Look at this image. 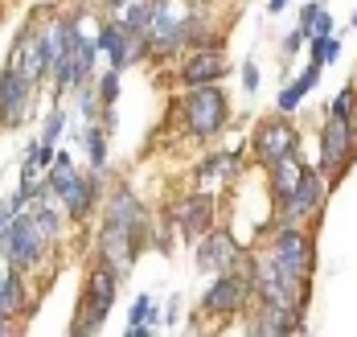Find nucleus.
Masks as SVG:
<instances>
[{"label":"nucleus","mask_w":357,"mask_h":337,"mask_svg":"<svg viewBox=\"0 0 357 337\" xmlns=\"http://www.w3.org/2000/svg\"><path fill=\"white\" fill-rule=\"evenodd\" d=\"M99 99H103V107H115V99H119V70H111V75L99 78Z\"/></svg>","instance_id":"26"},{"label":"nucleus","mask_w":357,"mask_h":337,"mask_svg":"<svg viewBox=\"0 0 357 337\" xmlns=\"http://www.w3.org/2000/svg\"><path fill=\"white\" fill-rule=\"evenodd\" d=\"M243 87H247V91H255V87H259V70H255V62H247V66H243Z\"/></svg>","instance_id":"31"},{"label":"nucleus","mask_w":357,"mask_h":337,"mask_svg":"<svg viewBox=\"0 0 357 337\" xmlns=\"http://www.w3.org/2000/svg\"><path fill=\"white\" fill-rule=\"evenodd\" d=\"M226 75V54L222 45H210V50H193V58L181 66V78L189 87H202V82H218Z\"/></svg>","instance_id":"16"},{"label":"nucleus","mask_w":357,"mask_h":337,"mask_svg":"<svg viewBox=\"0 0 357 337\" xmlns=\"http://www.w3.org/2000/svg\"><path fill=\"white\" fill-rule=\"evenodd\" d=\"M4 70H13V75L29 78L37 82L41 75H50V54H45V33H33V29H25L17 45H13V54H8V66Z\"/></svg>","instance_id":"11"},{"label":"nucleus","mask_w":357,"mask_h":337,"mask_svg":"<svg viewBox=\"0 0 357 337\" xmlns=\"http://www.w3.org/2000/svg\"><path fill=\"white\" fill-rule=\"evenodd\" d=\"M13 214H17V210H13V206H0V234H4V230H8V223H13Z\"/></svg>","instance_id":"33"},{"label":"nucleus","mask_w":357,"mask_h":337,"mask_svg":"<svg viewBox=\"0 0 357 337\" xmlns=\"http://www.w3.org/2000/svg\"><path fill=\"white\" fill-rule=\"evenodd\" d=\"M107 13L111 21L123 25V29H144L148 13H152V0H107Z\"/></svg>","instance_id":"20"},{"label":"nucleus","mask_w":357,"mask_h":337,"mask_svg":"<svg viewBox=\"0 0 357 337\" xmlns=\"http://www.w3.org/2000/svg\"><path fill=\"white\" fill-rule=\"evenodd\" d=\"M304 313L300 308H280V304H263V313L255 317V334L259 337H287V334H300L304 325Z\"/></svg>","instance_id":"17"},{"label":"nucleus","mask_w":357,"mask_h":337,"mask_svg":"<svg viewBox=\"0 0 357 337\" xmlns=\"http://www.w3.org/2000/svg\"><path fill=\"white\" fill-rule=\"evenodd\" d=\"M243 297H247V284H243L238 276H230V271H218L214 288L206 292L202 308H206L210 317H222V313H234V308L243 304Z\"/></svg>","instance_id":"15"},{"label":"nucleus","mask_w":357,"mask_h":337,"mask_svg":"<svg viewBox=\"0 0 357 337\" xmlns=\"http://www.w3.org/2000/svg\"><path fill=\"white\" fill-rule=\"evenodd\" d=\"M267 173H271V197H275V206H284L287 193L296 189V181L304 177V165H300L296 152H287V156H280L275 165H267Z\"/></svg>","instance_id":"19"},{"label":"nucleus","mask_w":357,"mask_h":337,"mask_svg":"<svg viewBox=\"0 0 357 337\" xmlns=\"http://www.w3.org/2000/svg\"><path fill=\"white\" fill-rule=\"evenodd\" d=\"M234 263V243L226 230H206L202 247H197V267L202 271H230Z\"/></svg>","instance_id":"18"},{"label":"nucleus","mask_w":357,"mask_h":337,"mask_svg":"<svg viewBox=\"0 0 357 337\" xmlns=\"http://www.w3.org/2000/svg\"><path fill=\"white\" fill-rule=\"evenodd\" d=\"M86 149H91V165H95V169L107 165V140H103V128H99V123H91V132H86Z\"/></svg>","instance_id":"25"},{"label":"nucleus","mask_w":357,"mask_h":337,"mask_svg":"<svg viewBox=\"0 0 357 337\" xmlns=\"http://www.w3.org/2000/svg\"><path fill=\"white\" fill-rule=\"evenodd\" d=\"M181 112H185V123H189L193 136H214L230 119V99L218 82H202V87H189Z\"/></svg>","instance_id":"4"},{"label":"nucleus","mask_w":357,"mask_h":337,"mask_svg":"<svg viewBox=\"0 0 357 337\" xmlns=\"http://www.w3.org/2000/svg\"><path fill=\"white\" fill-rule=\"evenodd\" d=\"M62 128H66V115H62V112H54V115H50V123H45V136H41V144H54Z\"/></svg>","instance_id":"28"},{"label":"nucleus","mask_w":357,"mask_h":337,"mask_svg":"<svg viewBox=\"0 0 357 337\" xmlns=\"http://www.w3.org/2000/svg\"><path fill=\"white\" fill-rule=\"evenodd\" d=\"M296 144H300V136H296V128L287 123V119H263L259 128H255V156H259V165L267 169V165H275L280 156H287V152H296Z\"/></svg>","instance_id":"10"},{"label":"nucleus","mask_w":357,"mask_h":337,"mask_svg":"<svg viewBox=\"0 0 357 337\" xmlns=\"http://www.w3.org/2000/svg\"><path fill=\"white\" fill-rule=\"evenodd\" d=\"M354 160V128L341 115H328L321 128V169L328 173V181H341V173Z\"/></svg>","instance_id":"8"},{"label":"nucleus","mask_w":357,"mask_h":337,"mask_svg":"<svg viewBox=\"0 0 357 337\" xmlns=\"http://www.w3.org/2000/svg\"><path fill=\"white\" fill-rule=\"evenodd\" d=\"M337 54H341V41L333 38V33H317V38H312V62H317V66L337 62Z\"/></svg>","instance_id":"24"},{"label":"nucleus","mask_w":357,"mask_h":337,"mask_svg":"<svg viewBox=\"0 0 357 337\" xmlns=\"http://www.w3.org/2000/svg\"><path fill=\"white\" fill-rule=\"evenodd\" d=\"M321 70H324V66H317V62H312V66H308L304 75L296 78L291 87H284V95H280V112H296V107H300V99H304V95H308V91L317 87Z\"/></svg>","instance_id":"22"},{"label":"nucleus","mask_w":357,"mask_h":337,"mask_svg":"<svg viewBox=\"0 0 357 337\" xmlns=\"http://www.w3.org/2000/svg\"><path fill=\"white\" fill-rule=\"evenodd\" d=\"M33 87L37 82L13 75V70L0 75V123L4 128H21L25 123V115L33 107Z\"/></svg>","instance_id":"12"},{"label":"nucleus","mask_w":357,"mask_h":337,"mask_svg":"<svg viewBox=\"0 0 357 337\" xmlns=\"http://www.w3.org/2000/svg\"><path fill=\"white\" fill-rule=\"evenodd\" d=\"M8 334V313H0V337Z\"/></svg>","instance_id":"35"},{"label":"nucleus","mask_w":357,"mask_h":337,"mask_svg":"<svg viewBox=\"0 0 357 337\" xmlns=\"http://www.w3.org/2000/svg\"><path fill=\"white\" fill-rule=\"evenodd\" d=\"M173 218H177V226L189 239H193V234H206V230H210V218H214L210 193H189V197H181L177 206H173Z\"/></svg>","instance_id":"14"},{"label":"nucleus","mask_w":357,"mask_h":337,"mask_svg":"<svg viewBox=\"0 0 357 337\" xmlns=\"http://www.w3.org/2000/svg\"><path fill=\"white\" fill-rule=\"evenodd\" d=\"M25 308V288L17 280V267L13 263H0V313H21Z\"/></svg>","instance_id":"21"},{"label":"nucleus","mask_w":357,"mask_h":337,"mask_svg":"<svg viewBox=\"0 0 357 337\" xmlns=\"http://www.w3.org/2000/svg\"><path fill=\"white\" fill-rule=\"evenodd\" d=\"M50 239L37 230L33 214H13V223L8 230L0 234V251H4V260L13 263V267H33L41 260V247H45Z\"/></svg>","instance_id":"7"},{"label":"nucleus","mask_w":357,"mask_h":337,"mask_svg":"<svg viewBox=\"0 0 357 337\" xmlns=\"http://www.w3.org/2000/svg\"><path fill=\"white\" fill-rule=\"evenodd\" d=\"M349 25H354V29H357V8H354V17H349Z\"/></svg>","instance_id":"36"},{"label":"nucleus","mask_w":357,"mask_h":337,"mask_svg":"<svg viewBox=\"0 0 357 337\" xmlns=\"http://www.w3.org/2000/svg\"><path fill=\"white\" fill-rule=\"evenodd\" d=\"M317 17H321V4H317V0H308V4H304V13H300V29H304V33H312V21H317Z\"/></svg>","instance_id":"29"},{"label":"nucleus","mask_w":357,"mask_h":337,"mask_svg":"<svg viewBox=\"0 0 357 337\" xmlns=\"http://www.w3.org/2000/svg\"><path fill=\"white\" fill-rule=\"evenodd\" d=\"M148 41L152 50H177L181 41L193 38V13L177 4V0H152V13H148Z\"/></svg>","instance_id":"5"},{"label":"nucleus","mask_w":357,"mask_h":337,"mask_svg":"<svg viewBox=\"0 0 357 337\" xmlns=\"http://www.w3.org/2000/svg\"><path fill=\"white\" fill-rule=\"evenodd\" d=\"M250 276H255V288L263 304H280V308H300L308 304V280H296L291 271H284L280 263L271 260V251L255 255L250 260Z\"/></svg>","instance_id":"1"},{"label":"nucleus","mask_w":357,"mask_h":337,"mask_svg":"<svg viewBox=\"0 0 357 337\" xmlns=\"http://www.w3.org/2000/svg\"><path fill=\"white\" fill-rule=\"evenodd\" d=\"M317 33H333V17H328L324 8H321V17L312 21V38H317Z\"/></svg>","instance_id":"30"},{"label":"nucleus","mask_w":357,"mask_h":337,"mask_svg":"<svg viewBox=\"0 0 357 337\" xmlns=\"http://www.w3.org/2000/svg\"><path fill=\"white\" fill-rule=\"evenodd\" d=\"M321 202H324L321 173H317V169H304V177H300L296 189L287 193V202L280 206V214H284V223H304V218H312V214L321 210Z\"/></svg>","instance_id":"13"},{"label":"nucleus","mask_w":357,"mask_h":337,"mask_svg":"<svg viewBox=\"0 0 357 337\" xmlns=\"http://www.w3.org/2000/svg\"><path fill=\"white\" fill-rule=\"evenodd\" d=\"M267 251H271V260L280 263L284 271H291L296 280H308V276H312V267H317V243H312V234H308V230H300L296 223L280 226Z\"/></svg>","instance_id":"6"},{"label":"nucleus","mask_w":357,"mask_h":337,"mask_svg":"<svg viewBox=\"0 0 357 337\" xmlns=\"http://www.w3.org/2000/svg\"><path fill=\"white\" fill-rule=\"evenodd\" d=\"M115 288H119V271L111 263H95V271L86 276V288H82V304H78V317H74V334H99L103 321H107L111 304H115Z\"/></svg>","instance_id":"2"},{"label":"nucleus","mask_w":357,"mask_h":337,"mask_svg":"<svg viewBox=\"0 0 357 337\" xmlns=\"http://www.w3.org/2000/svg\"><path fill=\"white\" fill-rule=\"evenodd\" d=\"M29 214H33L37 230H41L45 239H58V230H62V214H58V210H54V206L45 202V189L37 193V206H33V210H29Z\"/></svg>","instance_id":"23"},{"label":"nucleus","mask_w":357,"mask_h":337,"mask_svg":"<svg viewBox=\"0 0 357 337\" xmlns=\"http://www.w3.org/2000/svg\"><path fill=\"white\" fill-rule=\"evenodd\" d=\"M45 189H50V193L62 202V210H66L70 218H86V214H91V206H95V193H99V186L74 169L66 152H58V156H54Z\"/></svg>","instance_id":"3"},{"label":"nucleus","mask_w":357,"mask_h":337,"mask_svg":"<svg viewBox=\"0 0 357 337\" xmlns=\"http://www.w3.org/2000/svg\"><path fill=\"white\" fill-rule=\"evenodd\" d=\"M267 8H271V13H284V8H287V0H271Z\"/></svg>","instance_id":"34"},{"label":"nucleus","mask_w":357,"mask_h":337,"mask_svg":"<svg viewBox=\"0 0 357 337\" xmlns=\"http://www.w3.org/2000/svg\"><path fill=\"white\" fill-rule=\"evenodd\" d=\"M304 38H308L304 29H300V33H287V38H284V50H287V54H296V50L304 45Z\"/></svg>","instance_id":"32"},{"label":"nucleus","mask_w":357,"mask_h":337,"mask_svg":"<svg viewBox=\"0 0 357 337\" xmlns=\"http://www.w3.org/2000/svg\"><path fill=\"white\" fill-rule=\"evenodd\" d=\"M354 103H357V91H354V82H349V87L337 95V103H333V112H328V115H341V119H349V115H354Z\"/></svg>","instance_id":"27"},{"label":"nucleus","mask_w":357,"mask_h":337,"mask_svg":"<svg viewBox=\"0 0 357 337\" xmlns=\"http://www.w3.org/2000/svg\"><path fill=\"white\" fill-rule=\"evenodd\" d=\"M103 230H115V234H132V239H144V206L140 197L128 186L111 189L107 210H103Z\"/></svg>","instance_id":"9"}]
</instances>
